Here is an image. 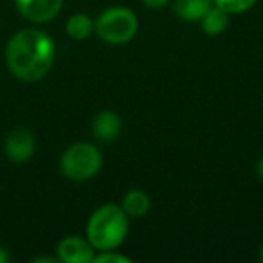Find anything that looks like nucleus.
<instances>
[{"label": "nucleus", "instance_id": "f257e3e1", "mask_svg": "<svg viewBox=\"0 0 263 263\" xmlns=\"http://www.w3.org/2000/svg\"><path fill=\"white\" fill-rule=\"evenodd\" d=\"M6 67L22 83L42 81L56 60V45L49 33L38 27H24L13 33L4 51Z\"/></svg>", "mask_w": 263, "mask_h": 263}, {"label": "nucleus", "instance_id": "f03ea898", "mask_svg": "<svg viewBox=\"0 0 263 263\" xmlns=\"http://www.w3.org/2000/svg\"><path fill=\"white\" fill-rule=\"evenodd\" d=\"M130 231V218L116 202H106L96 208L85 226V236L98 251L119 249Z\"/></svg>", "mask_w": 263, "mask_h": 263}, {"label": "nucleus", "instance_id": "7ed1b4c3", "mask_svg": "<svg viewBox=\"0 0 263 263\" xmlns=\"http://www.w3.org/2000/svg\"><path fill=\"white\" fill-rule=\"evenodd\" d=\"M60 173L70 182L92 180L103 168V154L94 143L78 141L63 150L60 155Z\"/></svg>", "mask_w": 263, "mask_h": 263}, {"label": "nucleus", "instance_id": "20e7f679", "mask_svg": "<svg viewBox=\"0 0 263 263\" xmlns=\"http://www.w3.org/2000/svg\"><path fill=\"white\" fill-rule=\"evenodd\" d=\"M139 33V18L130 8L112 6L94 18V34L110 45H123Z\"/></svg>", "mask_w": 263, "mask_h": 263}, {"label": "nucleus", "instance_id": "39448f33", "mask_svg": "<svg viewBox=\"0 0 263 263\" xmlns=\"http://www.w3.org/2000/svg\"><path fill=\"white\" fill-rule=\"evenodd\" d=\"M36 152V137L26 126L13 128L4 139V154L13 164H26Z\"/></svg>", "mask_w": 263, "mask_h": 263}, {"label": "nucleus", "instance_id": "423d86ee", "mask_svg": "<svg viewBox=\"0 0 263 263\" xmlns=\"http://www.w3.org/2000/svg\"><path fill=\"white\" fill-rule=\"evenodd\" d=\"M15 8L33 26L49 24L60 15L63 0H13Z\"/></svg>", "mask_w": 263, "mask_h": 263}, {"label": "nucleus", "instance_id": "0eeeda50", "mask_svg": "<svg viewBox=\"0 0 263 263\" xmlns=\"http://www.w3.org/2000/svg\"><path fill=\"white\" fill-rule=\"evenodd\" d=\"M56 256L63 263H92L96 256V249L87 240V236L69 234L58 241Z\"/></svg>", "mask_w": 263, "mask_h": 263}, {"label": "nucleus", "instance_id": "6e6552de", "mask_svg": "<svg viewBox=\"0 0 263 263\" xmlns=\"http://www.w3.org/2000/svg\"><path fill=\"white\" fill-rule=\"evenodd\" d=\"M121 132H123V119L114 110H101L92 119V134L99 143H114V141L119 139Z\"/></svg>", "mask_w": 263, "mask_h": 263}, {"label": "nucleus", "instance_id": "1a4fd4ad", "mask_svg": "<svg viewBox=\"0 0 263 263\" xmlns=\"http://www.w3.org/2000/svg\"><path fill=\"white\" fill-rule=\"evenodd\" d=\"M121 208L128 218H143L150 213L152 198L144 190H128L121 198Z\"/></svg>", "mask_w": 263, "mask_h": 263}, {"label": "nucleus", "instance_id": "9d476101", "mask_svg": "<svg viewBox=\"0 0 263 263\" xmlns=\"http://www.w3.org/2000/svg\"><path fill=\"white\" fill-rule=\"evenodd\" d=\"M211 6V0H173V13L182 22L198 24Z\"/></svg>", "mask_w": 263, "mask_h": 263}, {"label": "nucleus", "instance_id": "9b49d317", "mask_svg": "<svg viewBox=\"0 0 263 263\" xmlns=\"http://www.w3.org/2000/svg\"><path fill=\"white\" fill-rule=\"evenodd\" d=\"M229 13H226L223 9L211 6L209 11L202 16V20L198 22L202 33L205 36H218V34L226 33V29L229 27Z\"/></svg>", "mask_w": 263, "mask_h": 263}, {"label": "nucleus", "instance_id": "f8f14e48", "mask_svg": "<svg viewBox=\"0 0 263 263\" xmlns=\"http://www.w3.org/2000/svg\"><path fill=\"white\" fill-rule=\"evenodd\" d=\"M65 33L76 42L87 40L94 34V18L88 16L87 13H74L67 18Z\"/></svg>", "mask_w": 263, "mask_h": 263}, {"label": "nucleus", "instance_id": "ddd939ff", "mask_svg": "<svg viewBox=\"0 0 263 263\" xmlns=\"http://www.w3.org/2000/svg\"><path fill=\"white\" fill-rule=\"evenodd\" d=\"M211 2L213 6L223 9L229 15H241V13L254 8V4L258 0H211Z\"/></svg>", "mask_w": 263, "mask_h": 263}, {"label": "nucleus", "instance_id": "4468645a", "mask_svg": "<svg viewBox=\"0 0 263 263\" xmlns=\"http://www.w3.org/2000/svg\"><path fill=\"white\" fill-rule=\"evenodd\" d=\"M92 263H132V258L121 254L117 249H110V251H98L94 256Z\"/></svg>", "mask_w": 263, "mask_h": 263}, {"label": "nucleus", "instance_id": "2eb2a0df", "mask_svg": "<svg viewBox=\"0 0 263 263\" xmlns=\"http://www.w3.org/2000/svg\"><path fill=\"white\" fill-rule=\"evenodd\" d=\"M141 2L150 9H162L164 6H168L172 0H141Z\"/></svg>", "mask_w": 263, "mask_h": 263}, {"label": "nucleus", "instance_id": "dca6fc26", "mask_svg": "<svg viewBox=\"0 0 263 263\" xmlns=\"http://www.w3.org/2000/svg\"><path fill=\"white\" fill-rule=\"evenodd\" d=\"M58 256H40V258H34L33 263H58Z\"/></svg>", "mask_w": 263, "mask_h": 263}, {"label": "nucleus", "instance_id": "f3484780", "mask_svg": "<svg viewBox=\"0 0 263 263\" xmlns=\"http://www.w3.org/2000/svg\"><path fill=\"white\" fill-rule=\"evenodd\" d=\"M9 261V254L2 245H0V263H8Z\"/></svg>", "mask_w": 263, "mask_h": 263}, {"label": "nucleus", "instance_id": "a211bd4d", "mask_svg": "<svg viewBox=\"0 0 263 263\" xmlns=\"http://www.w3.org/2000/svg\"><path fill=\"white\" fill-rule=\"evenodd\" d=\"M256 173H258L259 180H263V157L258 161V164H256Z\"/></svg>", "mask_w": 263, "mask_h": 263}, {"label": "nucleus", "instance_id": "6ab92c4d", "mask_svg": "<svg viewBox=\"0 0 263 263\" xmlns=\"http://www.w3.org/2000/svg\"><path fill=\"white\" fill-rule=\"evenodd\" d=\"M258 258H259V261H263V241H261V245H259V249H258Z\"/></svg>", "mask_w": 263, "mask_h": 263}]
</instances>
